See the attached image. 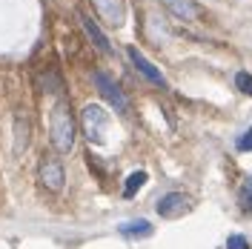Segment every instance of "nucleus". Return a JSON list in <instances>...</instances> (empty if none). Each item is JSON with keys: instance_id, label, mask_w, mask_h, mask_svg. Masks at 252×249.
Returning <instances> with one entry per match:
<instances>
[{"instance_id": "nucleus-1", "label": "nucleus", "mask_w": 252, "mask_h": 249, "mask_svg": "<svg viewBox=\"0 0 252 249\" xmlns=\"http://www.w3.org/2000/svg\"><path fill=\"white\" fill-rule=\"evenodd\" d=\"M49 138H52V146L58 152H72L75 146V121H72V112L66 103H58L52 109V124H49Z\"/></svg>"}, {"instance_id": "nucleus-2", "label": "nucleus", "mask_w": 252, "mask_h": 249, "mask_svg": "<svg viewBox=\"0 0 252 249\" xmlns=\"http://www.w3.org/2000/svg\"><path fill=\"white\" fill-rule=\"evenodd\" d=\"M80 124H83V135H86V140H92V143H103V140H106L109 115H106L103 106H97V103L83 106V112H80Z\"/></svg>"}, {"instance_id": "nucleus-3", "label": "nucleus", "mask_w": 252, "mask_h": 249, "mask_svg": "<svg viewBox=\"0 0 252 249\" xmlns=\"http://www.w3.org/2000/svg\"><path fill=\"white\" fill-rule=\"evenodd\" d=\"M94 86H97V92L103 94L106 100H109V106L115 112H121L124 115L129 109V100H126V94L121 92V86L109 78V75H103V72H94Z\"/></svg>"}, {"instance_id": "nucleus-4", "label": "nucleus", "mask_w": 252, "mask_h": 249, "mask_svg": "<svg viewBox=\"0 0 252 249\" xmlns=\"http://www.w3.org/2000/svg\"><path fill=\"white\" fill-rule=\"evenodd\" d=\"M92 6L106 26H112V29H121V26H124V20H126V3L124 0H92Z\"/></svg>"}, {"instance_id": "nucleus-5", "label": "nucleus", "mask_w": 252, "mask_h": 249, "mask_svg": "<svg viewBox=\"0 0 252 249\" xmlns=\"http://www.w3.org/2000/svg\"><path fill=\"white\" fill-rule=\"evenodd\" d=\"M189 209H192V201H189V195H181V192H169L158 201V215H163V218L187 215Z\"/></svg>"}, {"instance_id": "nucleus-6", "label": "nucleus", "mask_w": 252, "mask_h": 249, "mask_svg": "<svg viewBox=\"0 0 252 249\" xmlns=\"http://www.w3.org/2000/svg\"><path fill=\"white\" fill-rule=\"evenodd\" d=\"M126 55H129L132 66H135V69H138V72H141L143 78L149 80V83H155V86H160V89L166 86V78H163V72H160L158 66H152V63L146 61V58H143V55H141V52H138L135 46H129V49H126Z\"/></svg>"}, {"instance_id": "nucleus-7", "label": "nucleus", "mask_w": 252, "mask_h": 249, "mask_svg": "<svg viewBox=\"0 0 252 249\" xmlns=\"http://www.w3.org/2000/svg\"><path fill=\"white\" fill-rule=\"evenodd\" d=\"M40 184L49 189V192H61L63 184H66V172L58 160H43L40 163Z\"/></svg>"}, {"instance_id": "nucleus-8", "label": "nucleus", "mask_w": 252, "mask_h": 249, "mask_svg": "<svg viewBox=\"0 0 252 249\" xmlns=\"http://www.w3.org/2000/svg\"><path fill=\"white\" fill-rule=\"evenodd\" d=\"M169 15H175L178 20H195L198 17V3L195 0H158Z\"/></svg>"}, {"instance_id": "nucleus-9", "label": "nucleus", "mask_w": 252, "mask_h": 249, "mask_svg": "<svg viewBox=\"0 0 252 249\" xmlns=\"http://www.w3.org/2000/svg\"><path fill=\"white\" fill-rule=\"evenodd\" d=\"M80 20V26H83V31H86V37L92 40L94 46H97V52H103V55H112V43H109V37L103 34V31L94 26V20L92 17H86V15H78Z\"/></svg>"}, {"instance_id": "nucleus-10", "label": "nucleus", "mask_w": 252, "mask_h": 249, "mask_svg": "<svg viewBox=\"0 0 252 249\" xmlns=\"http://www.w3.org/2000/svg\"><path fill=\"white\" fill-rule=\"evenodd\" d=\"M118 232L124 235V238H149V235L155 232L152 229V223L149 220H124L121 226H118Z\"/></svg>"}, {"instance_id": "nucleus-11", "label": "nucleus", "mask_w": 252, "mask_h": 249, "mask_svg": "<svg viewBox=\"0 0 252 249\" xmlns=\"http://www.w3.org/2000/svg\"><path fill=\"white\" fill-rule=\"evenodd\" d=\"M143 184H146V172H132V175H129V178H126V187H124V198H135V195H138V189L143 187Z\"/></svg>"}, {"instance_id": "nucleus-12", "label": "nucleus", "mask_w": 252, "mask_h": 249, "mask_svg": "<svg viewBox=\"0 0 252 249\" xmlns=\"http://www.w3.org/2000/svg\"><path fill=\"white\" fill-rule=\"evenodd\" d=\"M241 206H244L247 212H252V175L244 181V189H241Z\"/></svg>"}, {"instance_id": "nucleus-13", "label": "nucleus", "mask_w": 252, "mask_h": 249, "mask_svg": "<svg viewBox=\"0 0 252 249\" xmlns=\"http://www.w3.org/2000/svg\"><path fill=\"white\" fill-rule=\"evenodd\" d=\"M235 83H238V89H241V92L252 94V75H250V72H238Z\"/></svg>"}, {"instance_id": "nucleus-14", "label": "nucleus", "mask_w": 252, "mask_h": 249, "mask_svg": "<svg viewBox=\"0 0 252 249\" xmlns=\"http://www.w3.org/2000/svg\"><path fill=\"white\" fill-rule=\"evenodd\" d=\"M226 249H250V241H247L244 235H229V241H226Z\"/></svg>"}, {"instance_id": "nucleus-15", "label": "nucleus", "mask_w": 252, "mask_h": 249, "mask_svg": "<svg viewBox=\"0 0 252 249\" xmlns=\"http://www.w3.org/2000/svg\"><path fill=\"white\" fill-rule=\"evenodd\" d=\"M238 149H241V152H252V126H250V132H247V135H241V138H238Z\"/></svg>"}]
</instances>
